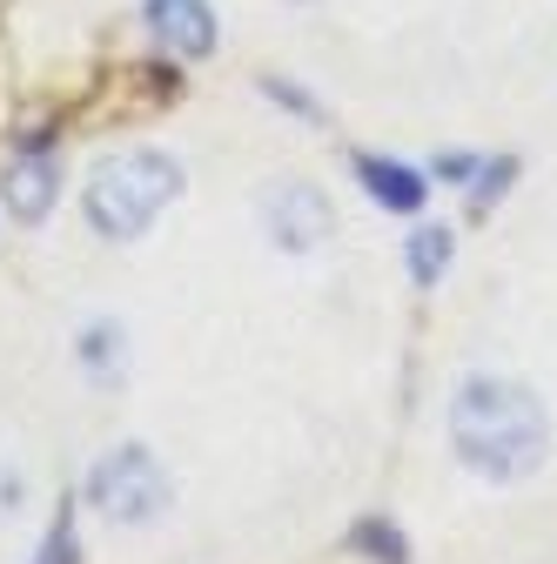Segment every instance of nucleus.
Segmentation results:
<instances>
[{"label":"nucleus","instance_id":"obj_9","mask_svg":"<svg viewBox=\"0 0 557 564\" xmlns=\"http://www.w3.org/2000/svg\"><path fill=\"white\" fill-rule=\"evenodd\" d=\"M41 564H75V531H67V518L47 531V544H41Z\"/></svg>","mask_w":557,"mask_h":564},{"label":"nucleus","instance_id":"obj_1","mask_svg":"<svg viewBox=\"0 0 557 564\" xmlns=\"http://www.w3.org/2000/svg\"><path fill=\"white\" fill-rule=\"evenodd\" d=\"M450 444L463 470L491 477V484H517L550 457V416L511 377H470L450 397Z\"/></svg>","mask_w":557,"mask_h":564},{"label":"nucleus","instance_id":"obj_4","mask_svg":"<svg viewBox=\"0 0 557 564\" xmlns=\"http://www.w3.org/2000/svg\"><path fill=\"white\" fill-rule=\"evenodd\" d=\"M262 229L283 242L290 256H303V249H323V242H329L336 208H329V195L309 188V182H275V188L262 195Z\"/></svg>","mask_w":557,"mask_h":564},{"label":"nucleus","instance_id":"obj_3","mask_svg":"<svg viewBox=\"0 0 557 564\" xmlns=\"http://www.w3.org/2000/svg\"><path fill=\"white\" fill-rule=\"evenodd\" d=\"M88 505L108 524H149V518L168 511V470L142 444H121L88 470Z\"/></svg>","mask_w":557,"mask_h":564},{"label":"nucleus","instance_id":"obj_8","mask_svg":"<svg viewBox=\"0 0 557 564\" xmlns=\"http://www.w3.org/2000/svg\"><path fill=\"white\" fill-rule=\"evenodd\" d=\"M450 269V229H416L409 236V275L416 282H437Z\"/></svg>","mask_w":557,"mask_h":564},{"label":"nucleus","instance_id":"obj_5","mask_svg":"<svg viewBox=\"0 0 557 564\" xmlns=\"http://www.w3.org/2000/svg\"><path fill=\"white\" fill-rule=\"evenodd\" d=\"M0 195H8L14 223H41L47 208H54V195H61V169H54V155H21V162L8 169V182H0Z\"/></svg>","mask_w":557,"mask_h":564},{"label":"nucleus","instance_id":"obj_2","mask_svg":"<svg viewBox=\"0 0 557 564\" xmlns=\"http://www.w3.org/2000/svg\"><path fill=\"white\" fill-rule=\"evenodd\" d=\"M175 195H182V162L175 155H162V149H121L88 182V223L108 242H134Z\"/></svg>","mask_w":557,"mask_h":564},{"label":"nucleus","instance_id":"obj_6","mask_svg":"<svg viewBox=\"0 0 557 564\" xmlns=\"http://www.w3.org/2000/svg\"><path fill=\"white\" fill-rule=\"evenodd\" d=\"M149 28L175 54H208L216 47V21H208L201 0H149Z\"/></svg>","mask_w":557,"mask_h":564},{"label":"nucleus","instance_id":"obj_7","mask_svg":"<svg viewBox=\"0 0 557 564\" xmlns=\"http://www.w3.org/2000/svg\"><path fill=\"white\" fill-rule=\"evenodd\" d=\"M357 175H363V188L383 202V208H424V195H430V182L416 175V169H403V162H376V155H357Z\"/></svg>","mask_w":557,"mask_h":564}]
</instances>
